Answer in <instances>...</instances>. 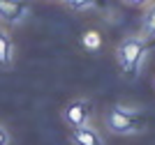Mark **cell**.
Returning a JSON list of instances; mask_svg holds the SVG:
<instances>
[{"label": "cell", "mask_w": 155, "mask_h": 145, "mask_svg": "<svg viewBox=\"0 0 155 145\" xmlns=\"http://www.w3.org/2000/svg\"><path fill=\"white\" fill-rule=\"evenodd\" d=\"M81 46L86 51H91V53H97V51L102 49V32L91 28V30H84L81 35Z\"/></svg>", "instance_id": "9c48e42d"}, {"label": "cell", "mask_w": 155, "mask_h": 145, "mask_svg": "<svg viewBox=\"0 0 155 145\" xmlns=\"http://www.w3.org/2000/svg\"><path fill=\"white\" fill-rule=\"evenodd\" d=\"M104 127L114 136H137V134L148 131L150 118L134 106L116 104L104 113Z\"/></svg>", "instance_id": "7a4b0ae2"}, {"label": "cell", "mask_w": 155, "mask_h": 145, "mask_svg": "<svg viewBox=\"0 0 155 145\" xmlns=\"http://www.w3.org/2000/svg\"><path fill=\"white\" fill-rule=\"evenodd\" d=\"M9 143H12V136H9L5 125H0V145H9Z\"/></svg>", "instance_id": "30bf717a"}, {"label": "cell", "mask_w": 155, "mask_h": 145, "mask_svg": "<svg viewBox=\"0 0 155 145\" xmlns=\"http://www.w3.org/2000/svg\"><path fill=\"white\" fill-rule=\"evenodd\" d=\"M153 85H155V81H153Z\"/></svg>", "instance_id": "4fadbf2b"}, {"label": "cell", "mask_w": 155, "mask_h": 145, "mask_svg": "<svg viewBox=\"0 0 155 145\" xmlns=\"http://www.w3.org/2000/svg\"><path fill=\"white\" fill-rule=\"evenodd\" d=\"M93 115H95V106L88 97H77V99H70L63 108V122L70 129L74 127H84L93 122Z\"/></svg>", "instance_id": "3957f363"}, {"label": "cell", "mask_w": 155, "mask_h": 145, "mask_svg": "<svg viewBox=\"0 0 155 145\" xmlns=\"http://www.w3.org/2000/svg\"><path fill=\"white\" fill-rule=\"evenodd\" d=\"M153 42L155 39H148L141 32H134L120 39V44L116 46V65L125 78H137L141 74L146 58L150 55Z\"/></svg>", "instance_id": "6da1fadb"}, {"label": "cell", "mask_w": 155, "mask_h": 145, "mask_svg": "<svg viewBox=\"0 0 155 145\" xmlns=\"http://www.w3.org/2000/svg\"><path fill=\"white\" fill-rule=\"evenodd\" d=\"M125 5H130V7H146V5H150L153 0H123Z\"/></svg>", "instance_id": "8fae6325"}, {"label": "cell", "mask_w": 155, "mask_h": 145, "mask_svg": "<svg viewBox=\"0 0 155 145\" xmlns=\"http://www.w3.org/2000/svg\"><path fill=\"white\" fill-rule=\"evenodd\" d=\"M141 35H146L148 39H155V0L150 5L143 7V14H141Z\"/></svg>", "instance_id": "ba28073f"}, {"label": "cell", "mask_w": 155, "mask_h": 145, "mask_svg": "<svg viewBox=\"0 0 155 145\" xmlns=\"http://www.w3.org/2000/svg\"><path fill=\"white\" fill-rule=\"evenodd\" d=\"M70 140H72V145H107L104 143V136L100 134V129L93 122L70 129Z\"/></svg>", "instance_id": "277c9868"}, {"label": "cell", "mask_w": 155, "mask_h": 145, "mask_svg": "<svg viewBox=\"0 0 155 145\" xmlns=\"http://www.w3.org/2000/svg\"><path fill=\"white\" fill-rule=\"evenodd\" d=\"M28 14H30V9L21 0H0V19L7 23L19 25L28 19Z\"/></svg>", "instance_id": "5b68a950"}, {"label": "cell", "mask_w": 155, "mask_h": 145, "mask_svg": "<svg viewBox=\"0 0 155 145\" xmlns=\"http://www.w3.org/2000/svg\"><path fill=\"white\" fill-rule=\"evenodd\" d=\"M14 65V44L12 37L7 35V30L0 28V67L2 69H9Z\"/></svg>", "instance_id": "8992f818"}, {"label": "cell", "mask_w": 155, "mask_h": 145, "mask_svg": "<svg viewBox=\"0 0 155 145\" xmlns=\"http://www.w3.org/2000/svg\"><path fill=\"white\" fill-rule=\"evenodd\" d=\"M65 7L67 9H72V12H95V9H102L104 5H107V0H63Z\"/></svg>", "instance_id": "52a82bcc"}, {"label": "cell", "mask_w": 155, "mask_h": 145, "mask_svg": "<svg viewBox=\"0 0 155 145\" xmlns=\"http://www.w3.org/2000/svg\"><path fill=\"white\" fill-rule=\"evenodd\" d=\"M51 2H63V0H51Z\"/></svg>", "instance_id": "7c38bea8"}]
</instances>
